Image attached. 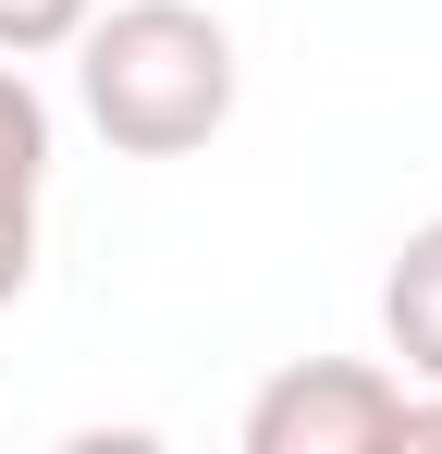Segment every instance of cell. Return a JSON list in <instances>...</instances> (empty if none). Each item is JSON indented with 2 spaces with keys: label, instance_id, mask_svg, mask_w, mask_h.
<instances>
[{
  "label": "cell",
  "instance_id": "cell-1",
  "mask_svg": "<svg viewBox=\"0 0 442 454\" xmlns=\"http://www.w3.org/2000/svg\"><path fill=\"white\" fill-rule=\"evenodd\" d=\"M86 37V123L123 160H185L233 123V37H221L197 0H123L111 25H74Z\"/></svg>",
  "mask_w": 442,
  "mask_h": 454
},
{
  "label": "cell",
  "instance_id": "cell-2",
  "mask_svg": "<svg viewBox=\"0 0 442 454\" xmlns=\"http://www.w3.org/2000/svg\"><path fill=\"white\" fill-rule=\"evenodd\" d=\"M406 442V380L368 356H307L246 405V454H393Z\"/></svg>",
  "mask_w": 442,
  "mask_h": 454
},
{
  "label": "cell",
  "instance_id": "cell-3",
  "mask_svg": "<svg viewBox=\"0 0 442 454\" xmlns=\"http://www.w3.org/2000/svg\"><path fill=\"white\" fill-rule=\"evenodd\" d=\"M37 184H50V98L0 62V307L37 270Z\"/></svg>",
  "mask_w": 442,
  "mask_h": 454
},
{
  "label": "cell",
  "instance_id": "cell-4",
  "mask_svg": "<svg viewBox=\"0 0 442 454\" xmlns=\"http://www.w3.org/2000/svg\"><path fill=\"white\" fill-rule=\"evenodd\" d=\"M381 332H393L406 380L442 393V222H418L406 246H393V270H381Z\"/></svg>",
  "mask_w": 442,
  "mask_h": 454
},
{
  "label": "cell",
  "instance_id": "cell-5",
  "mask_svg": "<svg viewBox=\"0 0 442 454\" xmlns=\"http://www.w3.org/2000/svg\"><path fill=\"white\" fill-rule=\"evenodd\" d=\"M74 25H86V0H0V50L25 62V50H62Z\"/></svg>",
  "mask_w": 442,
  "mask_h": 454
},
{
  "label": "cell",
  "instance_id": "cell-6",
  "mask_svg": "<svg viewBox=\"0 0 442 454\" xmlns=\"http://www.w3.org/2000/svg\"><path fill=\"white\" fill-rule=\"evenodd\" d=\"M393 454H442V393H406V442Z\"/></svg>",
  "mask_w": 442,
  "mask_h": 454
}]
</instances>
